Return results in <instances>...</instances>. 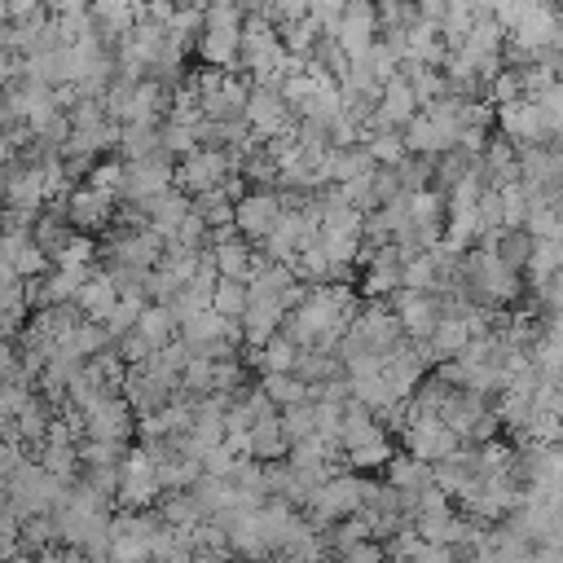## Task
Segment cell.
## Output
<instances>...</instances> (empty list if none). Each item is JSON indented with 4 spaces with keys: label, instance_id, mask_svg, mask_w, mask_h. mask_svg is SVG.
<instances>
[{
    "label": "cell",
    "instance_id": "obj_12",
    "mask_svg": "<svg viewBox=\"0 0 563 563\" xmlns=\"http://www.w3.org/2000/svg\"><path fill=\"white\" fill-rule=\"evenodd\" d=\"M405 449L413 453V457H422V462H444V457H453L457 449H462V435L444 422V418H409V427H405Z\"/></svg>",
    "mask_w": 563,
    "mask_h": 563
},
{
    "label": "cell",
    "instance_id": "obj_8",
    "mask_svg": "<svg viewBox=\"0 0 563 563\" xmlns=\"http://www.w3.org/2000/svg\"><path fill=\"white\" fill-rule=\"evenodd\" d=\"M62 207H66V220H70L75 233H101V229H110L114 216H119V198L106 194V189H92V185L70 189V194L62 198Z\"/></svg>",
    "mask_w": 563,
    "mask_h": 563
},
{
    "label": "cell",
    "instance_id": "obj_11",
    "mask_svg": "<svg viewBox=\"0 0 563 563\" xmlns=\"http://www.w3.org/2000/svg\"><path fill=\"white\" fill-rule=\"evenodd\" d=\"M497 128H501V136L515 141L519 150L550 141V128H545V114H541L537 97H515V101L497 106Z\"/></svg>",
    "mask_w": 563,
    "mask_h": 563
},
{
    "label": "cell",
    "instance_id": "obj_29",
    "mask_svg": "<svg viewBox=\"0 0 563 563\" xmlns=\"http://www.w3.org/2000/svg\"><path fill=\"white\" fill-rule=\"evenodd\" d=\"M35 453H40V466H44V471H53L57 479L75 484V471L84 466V462H79V444H53V440H44Z\"/></svg>",
    "mask_w": 563,
    "mask_h": 563
},
{
    "label": "cell",
    "instance_id": "obj_24",
    "mask_svg": "<svg viewBox=\"0 0 563 563\" xmlns=\"http://www.w3.org/2000/svg\"><path fill=\"white\" fill-rule=\"evenodd\" d=\"M260 391H264L277 409H290V405L312 400V387H308L299 374H264V378H260Z\"/></svg>",
    "mask_w": 563,
    "mask_h": 563
},
{
    "label": "cell",
    "instance_id": "obj_2",
    "mask_svg": "<svg viewBox=\"0 0 563 563\" xmlns=\"http://www.w3.org/2000/svg\"><path fill=\"white\" fill-rule=\"evenodd\" d=\"M4 488H9V510H13L18 519L53 515V510L66 501V493H70V484L57 479L53 471H44L40 462H22Z\"/></svg>",
    "mask_w": 563,
    "mask_h": 563
},
{
    "label": "cell",
    "instance_id": "obj_30",
    "mask_svg": "<svg viewBox=\"0 0 563 563\" xmlns=\"http://www.w3.org/2000/svg\"><path fill=\"white\" fill-rule=\"evenodd\" d=\"M282 427H286L290 449H295V444H303V440H312V435H317V396H312V400H303V405L282 409Z\"/></svg>",
    "mask_w": 563,
    "mask_h": 563
},
{
    "label": "cell",
    "instance_id": "obj_23",
    "mask_svg": "<svg viewBox=\"0 0 563 563\" xmlns=\"http://www.w3.org/2000/svg\"><path fill=\"white\" fill-rule=\"evenodd\" d=\"M532 365L541 374H563V317H545L532 343Z\"/></svg>",
    "mask_w": 563,
    "mask_h": 563
},
{
    "label": "cell",
    "instance_id": "obj_9",
    "mask_svg": "<svg viewBox=\"0 0 563 563\" xmlns=\"http://www.w3.org/2000/svg\"><path fill=\"white\" fill-rule=\"evenodd\" d=\"M163 246H167V238L154 233L150 224L145 229H110L106 233V260L110 264H128V268H154L163 260Z\"/></svg>",
    "mask_w": 563,
    "mask_h": 563
},
{
    "label": "cell",
    "instance_id": "obj_42",
    "mask_svg": "<svg viewBox=\"0 0 563 563\" xmlns=\"http://www.w3.org/2000/svg\"><path fill=\"white\" fill-rule=\"evenodd\" d=\"M9 4V22H31V18H44V0H4Z\"/></svg>",
    "mask_w": 563,
    "mask_h": 563
},
{
    "label": "cell",
    "instance_id": "obj_16",
    "mask_svg": "<svg viewBox=\"0 0 563 563\" xmlns=\"http://www.w3.org/2000/svg\"><path fill=\"white\" fill-rule=\"evenodd\" d=\"M479 176H484L488 189L515 185V180H519V145L506 141L501 132L488 136V145H484V154H479Z\"/></svg>",
    "mask_w": 563,
    "mask_h": 563
},
{
    "label": "cell",
    "instance_id": "obj_20",
    "mask_svg": "<svg viewBox=\"0 0 563 563\" xmlns=\"http://www.w3.org/2000/svg\"><path fill=\"white\" fill-rule=\"evenodd\" d=\"M75 303H79V312L88 321H101L106 325V317L119 308V286L110 282V273H92V282H84V290L75 295Z\"/></svg>",
    "mask_w": 563,
    "mask_h": 563
},
{
    "label": "cell",
    "instance_id": "obj_46",
    "mask_svg": "<svg viewBox=\"0 0 563 563\" xmlns=\"http://www.w3.org/2000/svg\"><path fill=\"white\" fill-rule=\"evenodd\" d=\"M176 4H189V0H176Z\"/></svg>",
    "mask_w": 563,
    "mask_h": 563
},
{
    "label": "cell",
    "instance_id": "obj_15",
    "mask_svg": "<svg viewBox=\"0 0 563 563\" xmlns=\"http://www.w3.org/2000/svg\"><path fill=\"white\" fill-rule=\"evenodd\" d=\"M391 312L400 317V330H405V339H431V330L440 325V317H444V308H440V299L435 295H427V290H396L391 299Z\"/></svg>",
    "mask_w": 563,
    "mask_h": 563
},
{
    "label": "cell",
    "instance_id": "obj_31",
    "mask_svg": "<svg viewBox=\"0 0 563 563\" xmlns=\"http://www.w3.org/2000/svg\"><path fill=\"white\" fill-rule=\"evenodd\" d=\"M559 268H563V260H559V246H554V242H537V246H532V260H528V268H523V282H528V290L545 286V282H550Z\"/></svg>",
    "mask_w": 563,
    "mask_h": 563
},
{
    "label": "cell",
    "instance_id": "obj_39",
    "mask_svg": "<svg viewBox=\"0 0 563 563\" xmlns=\"http://www.w3.org/2000/svg\"><path fill=\"white\" fill-rule=\"evenodd\" d=\"M88 185L92 189H106V194H123V158H114V163H97L92 172H88Z\"/></svg>",
    "mask_w": 563,
    "mask_h": 563
},
{
    "label": "cell",
    "instance_id": "obj_36",
    "mask_svg": "<svg viewBox=\"0 0 563 563\" xmlns=\"http://www.w3.org/2000/svg\"><path fill=\"white\" fill-rule=\"evenodd\" d=\"M92 255H97V242H92V233H75L57 255H53V268H75V264H92Z\"/></svg>",
    "mask_w": 563,
    "mask_h": 563
},
{
    "label": "cell",
    "instance_id": "obj_25",
    "mask_svg": "<svg viewBox=\"0 0 563 563\" xmlns=\"http://www.w3.org/2000/svg\"><path fill=\"white\" fill-rule=\"evenodd\" d=\"M440 255L435 251H422V255H409L405 260V273H400V286L405 290H427V295H435V286H440Z\"/></svg>",
    "mask_w": 563,
    "mask_h": 563
},
{
    "label": "cell",
    "instance_id": "obj_7",
    "mask_svg": "<svg viewBox=\"0 0 563 563\" xmlns=\"http://www.w3.org/2000/svg\"><path fill=\"white\" fill-rule=\"evenodd\" d=\"M158 497H163L158 466L141 449H132L123 457V466H119V501H123V510H150V506H158Z\"/></svg>",
    "mask_w": 563,
    "mask_h": 563
},
{
    "label": "cell",
    "instance_id": "obj_41",
    "mask_svg": "<svg viewBox=\"0 0 563 563\" xmlns=\"http://www.w3.org/2000/svg\"><path fill=\"white\" fill-rule=\"evenodd\" d=\"M537 106H541V114H545L550 136H563V84H554L550 92H541Z\"/></svg>",
    "mask_w": 563,
    "mask_h": 563
},
{
    "label": "cell",
    "instance_id": "obj_22",
    "mask_svg": "<svg viewBox=\"0 0 563 563\" xmlns=\"http://www.w3.org/2000/svg\"><path fill=\"white\" fill-rule=\"evenodd\" d=\"M150 154H163V123H123L119 158L132 163V158H150Z\"/></svg>",
    "mask_w": 563,
    "mask_h": 563
},
{
    "label": "cell",
    "instance_id": "obj_26",
    "mask_svg": "<svg viewBox=\"0 0 563 563\" xmlns=\"http://www.w3.org/2000/svg\"><path fill=\"white\" fill-rule=\"evenodd\" d=\"M277 35H282V44H286V53H290V57H308V53H312V44L325 35V26L308 13V18H295V22H282V26H277Z\"/></svg>",
    "mask_w": 563,
    "mask_h": 563
},
{
    "label": "cell",
    "instance_id": "obj_44",
    "mask_svg": "<svg viewBox=\"0 0 563 563\" xmlns=\"http://www.w3.org/2000/svg\"><path fill=\"white\" fill-rule=\"evenodd\" d=\"M9 163H13V141H9V128L0 123V176H4Z\"/></svg>",
    "mask_w": 563,
    "mask_h": 563
},
{
    "label": "cell",
    "instance_id": "obj_45",
    "mask_svg": "<svg viewBox=\"0 0 563 563\" xmlns=\"http://www.w3.org/2000/svg\"><path fill=\"white\" fill-rule=\"evenodd\" d=\"M554 26H559V44H563V0H554Z\"/></svg>",
    "mask_w": 563,
    "mask_h": 563
},
{
    "label": "cell",
    "instance_id": "obj_19",
    "mask_svg": "<svg viewBox=\"0 0 563 563\" xmlns=\"http://www.w3.org/2000/svg\"><path fill=\"white\" fill-rule=\"evenodd\" d=\"M246 352H251V365H255V369H260V378H264V374H295V361H299V352H303V347H299L290 334H282V330H277L264 347H246Z\"/></svg>",
    "mask_w": 563,
    "mask_h": 563
},
{
    "label": "cell",
    "instance_id": "obj_17",
    "mask_svg": "<svg viewBox=\"0 0 563 563\" xmlns=\"http://www.w3.org/2000/svg\"><path fill=\"white\" fill-rule=\"evenodd\" d=\"M383 471H387V479H383V484H387V488H396V493L405 497V506H409L427 484H435L431 462H422V457H413V453H396Z\"/></svg>",
    "mask_w": 563,
    "mask_h": 563
},
{
    "label": "cell",
    "instance_id": "obj_37",
    "mask_svg": "<svg viewBox=\"0 0 563 563\" xmlns=\"http://www.w3.org/2000/svg\"><path fill=\"white\" fill-rule=\"evenodd\" d=\"M141 308H145V303L119 299V308L106 317V334H110V343H119L123 334H132V330H136V321H141Z\"/></svg>",
    "mask_w": 563,
    "mask_h": 563
},
{
    "label": "cell",
    "instance_id": "obj_13",
    "mask_svg": "<svg viewBox=\"0 0 563 563\" xmlns=\"http://www.w3.org/2000/svg\"><path fill=\"white\" fill-rule=\"evenodd\" d=\"M132 431H136V413L123 400V391L101 396L92 409H84V440H123L128 444Z\"/></svg>",
    "mask_w": 563,
    "mask_h": 563
},
{
    "label": "cell",
    "instance_id": "obj_1",
    "mask_svg": "<svg viewBox=\"0 0 563 563\" xmlns=\"http://www.w3.org/2000/svg\"><path fill=\"white\" fill-rule=\"evenodd\" d=\"M523 286H528L523 273H515L497 251H484V246L466 251V260H462V290H466L471 303L501 312V308H510L523 295Z\"/></svg>",
    "mask_w": 563,
    "mask_h": 563
},
{
    "label": "cell",
    "instance_id": "obj_33",
    "mask_svg": "<svg viewBox=\"0 0 563 563\" xmlns=\"http://www.w3.org/2000/svg\"><path fill=\"white\" fill-rule=\"evenodd\" d=\"M132 449L123 440H79V462L84 466H123Z\"/></svg>",
    "mask_w": 563,
    "mask_h": 563
},
{
    "label": "cell",
    "instance_id": "obj_28",
    "mask_svg": "<svg viewBox=\"0 0 563 563\" xmlns=\"http://www.w3.org/2000/svg\"><path fill=\"white\" fill-rule=\"evenodd\" d=\"M211 308H216L220 317H229V321H242L246 308H251V286H246V282H233V277H220Z\"/></svg>",
    "mask_w": 563,
    "mask_h": 563
},
{
    "label": "cell",
    "instance_id": "obj_4",
    "mask_svg": "<svg viewBox=\"0 0 563 563\" xmlns=\"http://www.w3.org/2000/svg\"><path fill=\"white\" fill-rule=\"evenodd\" d=\"M246 128L260 141H273L282 132H295V110L286 106V97H282L277 84L251 79V92H246Z\"/></svg>",
    "mask_w": 563,
    "mask_h": 563
},
{
    "label": "cell",
    "instance_id": "obj_34",
    "mask_svg": "<svg viewBox=\"0 0 563 563\" xmlns=\"http://www.w3.org/2000/svg\"><path fill=\"white\" fill-rule=\"evenodd\" d=\"M497 194H501V216H506V229H523V224H528V189H523V180L501 185Z\"/></svg>",
    "mask_w": 563,
    "mask_h": 563
},
{
    "label": "cell",
    "instance_id": "obj_5",
    "mask_svg": "<svg viewBox=\"0 0 563 563\" xmlns=\"http://www.w3.org/2000/svg\"><path fill=\"white\" fill-rule=\"evenodd\" d=\"M361 497H365V479L339 471V475H330V479L317 488V497L308 501V519L321 523V528H330V523H339V519H352V515H361Z\"/></svg>",
    "mask_w": 563,
    "mask_h": 563
},
{
    "label": "cell",
    "instance_id": "obj_35",
    "mask_svg": "<svg viewBox=\"0 0 563 563\" xmlns=\"http://www.w3.org/2000/svg\"><path fill=\"white\" fill-rule=\"evenodd\" d=\"M194 150H198L194 123H176V119H167V123H163V154L185 158V154H194Z\"/></svg>",
    "mask_w": 563,
    "mask_h": 563
},
{
    "label": "cell",
    "instance_id": "obj_40",
    "mask_svg": "<svg viewBox=\"0 0 563 563\" xmlns=\"http://www.w3.org/2000/svg\"><path fill=\"white\" fill-rule=\"evenodd\" d=\"M532 299H537V308H541L545 317H563V268H559L545 286H537Z\"/></svg>",
    "mask_w": 563,
    "mask_h": 563
},
{
    "label": "cell",
    "instance_id": "obj_43",
    "mask_svg": "<svg viewBox=\"0 0 563 563\" xmlns=\"http://www.w3.org/2000/svg\"><path fill=\"white\" fill-rule=\"evenodd\" d=\"M92 0H44V9H48V18H62V13H79V9H88Z\"/></svg>",
    "mask_w": 563,
    "mask_h": 563
},
{
    "label": "cell",
    "instance_id": "obj_3",
    "mask_svg": "<svg viewBox=\"0 0 563 563\" xmlns=\"http://www.w3.org/2000/svg\"><path fill=\"white\" fill-rule=\"evenodd\" d=\"M167 189H176V163H172V154H150V158L123 163V194H119V202H132V207L145 211Z\"/></svg>",
    "mask_w": 563,
    "mask_h": 563
},
{
    "label": "cell",
    "instance_id": "obj_38",
    "mask_svg": "<svg viewBox=\"0 0 563 563\" xmlns=\"http://www.w3.org/2000/svg\"><path fill=\"white\" fill-rule=\"evenodd\" d=\"M330 563H387V545L383 541H361V545H347L339 554H330Z\"/></svg>",
    "mask_w": 563,
    "mask_h": 563
},
{
    "label": "cell",
    "instance_id": "obj_6",
    "mask_svg": "<svg viewBox=\"0 0 563 563\" xmlns=\"http://www.w3.org/2000/svg\"><path fill=\"white\" fill-rule=\"evenodd\" d=\"M233 172H238V167H233L229 150H194V154H185V158L176 163V189L189 194V198H198V194H207V189H220Z\"/></svg>",
    "mask_w": 563,
    "mask_h": 563
},
{
    "label": "cell",
    "instance_id": "obj_10",
    "mask_svg": "<svg viewBox=\"0 0 563 563\" xmlns=\"http://www.w3.org/2000/svg\"><path fill=\"white\" fill-rule=\"evenodd\" d=\"M282 216H286V207H282V194L277 189H251L233 207V224H238V233L246 242H264L282 224Z\"/></svg>",
    "mask_w": 563,
    "mask_h": 563
},
{
    "label": "cell",
    "instance_id": "obj_14",
    "mask_svg": "<svg viewBox=\"0 0 563 563\" xmlns=\"http://www.w3.org/2000/svg\"><path fill=\"white\" fill-rule=\"evenodd\" d=\"M176 396H180V387H176V383H167V378H158L150 365H128L123 400L132 405V413H136V418L158 413V409H163V405H172Z\"/></svg>",
    "mask_w": 563,
    "mask_h": 563
},
{
    "label": "cell",
    "instance_id": "obj_27",
    "mask_svg": "<svg viewBox=\"0 0 563 563\" xmlns=\"http://www.w3.org/2000/svg\"><path fill=\"white\" fill-rule=\"evenodd\" d=\"M532 246H537V242L528 238V229H501V233H497V242H493V246H484V251H497L515 273H523V268H528V260H532Z\"/></svg>",
    "mask_w": 563,
    "mask_h": 563
},
{
    "label": "cell",
    "instance_id": "obj_32",
    "mask_svg": "<svg viewBox=\"0 0 563 563\" xmlns=\"http://www.w3.org/2000/svg\"><path fill=\"white\" fill-rule=\"evenodd\" d=\"M233 198L224 194V189H207V194H198L194 198V216H202L211 229H224V224H233Z\"/></svg>",
    "mask_w": 563,
    "mask_h": 563
},
{
    "label": "cell",
    "instance_id": "obj_18",
    "mask_svg": "<svg viewBox=\"0 0 563 563\" xmlns=\"http://www.w3.org/2000/svg\"><path fill=\"white\" fill-rule=\"evenodd\" d=\"M198 57H202V66H211V70H233L238 57H242V31L202 26V35H198Z\"/></svg>",
    "mask_w": 563,
    "mask_h": 563
},
{
    "label": "cell",
    "instance_id": "obj_21",
    "mask_svg": "<svg viewBox=\"0 0 563 563\" xmlns=\"http://www.w3.org/2000/svg\"><path fill=\"white\" fill-rule=\"evenodd\" d=\"M251 457L255 462H282L290 457V440H286V427H282V413L264 418L251 427Z\"/></svg>",
    "mask_w": 563,
    "mask_h": 563
}]
</instances>
